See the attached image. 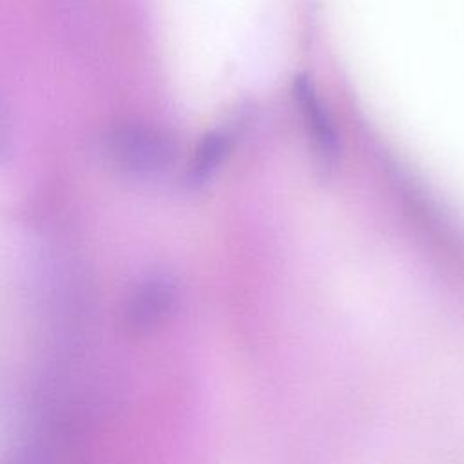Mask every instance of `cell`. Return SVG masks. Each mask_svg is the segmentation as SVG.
I'll use <instances>...</instances> for the list:
<instances>
[{
	"label": "cell",
	"mask_w": 464,
	"mask_h": 464,
	"mask_svg": "<svg viewBox=\"0 0 464 464\" xmlns=\"http://www.w3.org/2000/svg\"><path fill=\"white\" fill-rule=\"evenodd\" d=\"M105 149L116 169L136 178L160 176L176 160L174 140L163 129L145 123H129L112 129L107 136Z\"/></svg>",
	"instance_id": "1"
},
{
	"label": "cell",
	"mask_w": 464,
	"mask_h": 464,
	"mask_svg": "<svg viewBox=\"0 0 464 464\" xmlns=\"http://www.w3.org/2000/svg\"><path fill=\"white\" fill-rule=\"evenodd\" d=\"M294 98L295 105L304 121V129L314 141V149L317 156L326 163L332 165L339 152V140L334 127V121L324 109L321 98L315 92L314 83L306 74H299L294 80Z\"/></svg>",
	"instance_id": "2"
},
{
	"label": "cell",
	"mask_w": 464,
	"mask_h": 464,
	"mask_svg": "<svg viewBox=\"0 0 464 464\" xmlns=\"http://www.w3.org/2000/svg\"><path fill=\"white\" fill-rule=\"evenodd\" d=\"M174 303V285L163 276L143 281L129 301V321L136 328H149L161 321Z\"/></svg>",
	"instance_id": "3"
},
{
	"label": "cell",
	"mask_w": 464,
	"mask_h": 464,
	"mask_svg": "<svg viewBox=\"0 0 464 464\" xmlns=\"http://www.w3.org/2000/svg\"><path fill=\"white\" fill-rule=\"evenodd\" d=\"M230 149L228 134L221 130H212L203 136L198 149L194 150L192 161L187 170V181L190 187L205 185L216 170L221 167Z\"/></svg>",
	"instance_id": "4"
}]
</instances>
